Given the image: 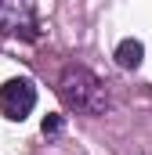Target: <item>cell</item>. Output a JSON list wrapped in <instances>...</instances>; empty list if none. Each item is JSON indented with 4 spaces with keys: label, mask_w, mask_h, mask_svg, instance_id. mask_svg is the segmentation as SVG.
<instances>
[{
    "label": "cell",
    "mask_w": 152,
    "mask_h": 155,
    "mask_svg": "<svg viewBox=\"0 0 152 155\" xmlns=\"http://www.w3.org/2000/svg\"><path fill=\"white\" fill-rule=\"evenodd\" d=\"M0 33L18 36L26 43L40 40V15L36 0H0Z\"/></svg>",
    "instance_id": "2"
},
{
    "label": "cell",
    "mask_w": 152,
    "mask_h": 155,
    "mask_svg": "<svg viewBox=\"0 0 152 155\" xmlns=\"http://www.w3.org/2000/svg\"><path fill=\"white\" fill-rule=\"evenodd\" d=\"M141 58H145V43L134 36L119 40V47H116V65L119 69H127V72H134L138 65H141Z\"/></svg>",
    "instance_id": "4"
},
{
    "label": "cell",
    "mask_w": 152,
    "mask_h": 155,
    "mask_svg": "<svg viewBox=\"0 0 152 155\" xmlns=\"http://www.w3.org/2000/svg\"><path fill=\"white\" fill-rule=\"evenodd\" d=\"M58 130H62V119H58V116L43 119V134H58Z\"/></svg>",
    "instance_id": "5"
},
{
    "label": "cell",
    "mask_w": 152,
    "mask_h": 155,
    "mask_svg": "<svg viewBox=\"0 0 152 155\" xmlns=\"http://www.w3.org/2000/svg\"><path fill=\"white\" fill-rule=\"evenodd\" d=\"M149 155H152V152H149Z\"/></svg>",
    "instance_id": "6"
},
{
    "label": "cell",
    "mask_w": 152,
    "mask_h": 155,
    "mask_svg": "<svg viewBox=\"0 0 152 155\" xmlns=\"http://www.w3.org/2000/svg\"><path fill=\"white\" fill-rule=\"evenodd\" d=\"M58 97L65 108L80 116H105L109 112V90L87 65H65L58 76Z\"/></svg>",
    "instance_id": "1"
},
{
    "label": "cell",
    "mask_w": 152,
    "mask_h": 155,
    "mask_svg": "<svg viewBox=\"0 0 152 155\" xmlns=\"http://www.w3.org/2000/svg\"><path fill=\"white\" fill-rule=\"evenodd\" d=\"M36 108V87L29 79H7L0 83V116L11 123H22Z\"/></svg>",
    "instance_id": "3"
}]
</instances>
